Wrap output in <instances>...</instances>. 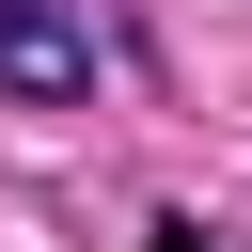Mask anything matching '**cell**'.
I'll return each instance as SVG.
<instances>
[{"instance_id": "6da1fadb", "label": "cell", "mask_w": 252, "mask_h": 252, "mask_svg": "<svg viewBox=\"0 0 252 252\" xmlns=\"http://www.w3.org/2000/svg\"><path fill=\"white\" fill-rule=\"evenodd\" d=\"M0 94H16V110H79V94H94V32H79L63 0H0Z\"/></svg>"}, {"instance_id": "7a4b0ae2", "label": "cell", "mask_w": 252, "mask_h": 252, "mask_svg": "<svg viewBox=\"0 0 252 252\" xmlns=\"http://www.w3.org/2000/svg\"><path fill=\"white\" fill-rule=\"evenodd\" d=\"M142 252H205V236H189V220H158V236H142Z\"/></svg>"}]
</instances>
